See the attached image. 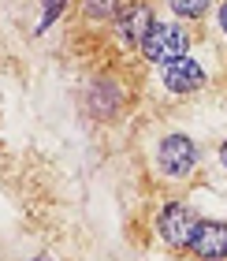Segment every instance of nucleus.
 Here are the masks:
<instances>
[{
  "label": "nucleus",
  "instance_id": "nucleus-1",
  "mask_svg": "<svg viewBox=\"0 0 227 261\" xmlns=\"http://www.w3.org/2000/svg\"><path fill=\"white\" fill-rule=\"evenodd\" d=\"M190 45H194V34H190L183 22H153L146 41L138 45V53L146 56L149 64H172L179 56H190Z\"/></svg>",
  "mask_w": 227,
  "mask_h": 261
},
{
  "label": "nucleus",
  "instance_id": "nucleus-2",
  "mask_svg": "<svg viewBox=\"0 0 227 261\" xmlns=\"http://www.w3.org/2000/svg\"><path fill=\"white\" fill-rule=\"evenodd\" d=\"M153 22L157 19H153V4L149 0H123L119 11L108 19V34H112V41L123 53H130V49H138V45L146 41Z\"/></svg>",
  "mask_w": 227,
  "mask_h": 261
},
{
  "label": "nucleus",
  "instance_id": "nucleus-3",
  "mask_svg": "<svg viewBox=\"0 0 227 261\" xmlns=\"http://www.w3.org/2000/svg\"><path fill=\"white\" fill-rule=\"evenodd\" d=\"M197 224H201V217L186 201H168V205L157 213V235H160V243L168 246V250H186V243L194 239Z\"/></svg>",
  "mask_w": 227,
  "mask_h": 261
},
{
  "label": "nucleus",
  "instance_id": "nucleus-4",
  "mask_svg": "<svg viewBox=\"0 0 227 261\" xmlns=\"http://www.w3.org/2000/svg\"><path fill=\"white\" fill-rule=\"evenodd\" d=\"M157 172L164 179H190L197 172V146L186 135H168L157 149Z\"/></svg>",
  "mask_w": 227,
  "mask_h": 261
},
{
  "label": "nucleus",
  "instance_id": "nucleus-5",
  "mask_svg": "<svg viewBox=\"0 0 227 261\" xmlns=\"http://www.w3.org/2000/svg\"><path fill=\"white\" fill-rule=\"evenodd\" d=\"M186 254L194 261H227V224L223 220H201L194 239L186 243Z\"/></svg>",
  "mask_w": 227,
  "mask_h": 261
},
{
  "label": "nucleus",
  "instance_id": "nucleus-6",
  "mask_svg": "<svg viewBox=\"0 0 227 261\" xmlns=\"http://www.w3.org/2000/svg\"><path fill=\"white\" fill-rule=\"evenodd\" d=\"M160 82H164V90H168V93H175V97H186V93H197L201 86H205L209 75H205V67H201L197 60H190V56H179V60L164 64Z\"/></svg>",
  "mask_w": 227,
  "mask_h": 261
},
{
  "label": "nucleus",
  "instance_id": "nucleus-7",
  "mask_svg": "<svg viewBox=\"0 0 227 261\" xmlns=\"http://www.w3.org/2000/svg\"><path fill=\"white\" fill-rule=\"evenodd\" d=\"M123 101H127V93L119 82L112 79H97V82H90V93H86V109L97 116V120H112V116L123 109Z\"/></svg>",
  "mask_w": 227,
  "mask_h": 261
},
{
  "label": "nucleus",
  "instance_id": "nucleus-8",
  "mask_svg": "<svg viewBox=\"0 0 227 261\" xmlns=\"http://www.w3.org/2000/svg\"><path fill=\"white\" fill-rule=\"evenodd\" d=\"M119 4H123V0H78V11H82V19L86 22H108L116 11H119Z\"/></svg>",
  "mask_w": 227,
  "mask_h": 261
},
{
  "label": "nucleus",
  "instance_id": "nucleus-9",
  "mask_svg": "<svg viewBox=\"0 0 227 261\" xmlns=\"http://www.w3.org/2000/svg\"><path fill=\"white\" fill-rule=\"evenodd\" d=\"M168 8L175 11L179 19L197 22V19H205V11L212 8V0H168Z\"/></svg>",
  "mask_w": 227,
  "mask_h": 261
},
{
  "label": "nucleus",
  "instance_id": "nucleus-10",
  "mask_svg": "<svg viewBox=\"0 0 227 261\" xmlns=\"http://www.w3.org/2000/svg\"><path fill=\"white\" fill-rule=\"evenodd\" d=\"M41 8H45V19L38 22V30H45V27H49V22L60 15V11L67 8V0H41Z\"/></svg>",
  "mask_w": 227,
  "mask_h": 261
},
{
  "label": "nucleus",
  "instance_id": "nucleus-11",
  "mask_svg": "<svg viewBox=\"0 0 227 261\" xmlns=\"http://www.w3.org/2000/svg\"><path fill=\"white\" fill-rule=\"evenodd\" d=\"M216 22H220V30H223V38H227V0L220 4V11H216Z\"/></svg>",
  "mask_w": 227,
  "mask_h": 261
},
{
  "label": "nucleus",
  "instance_id": "nucleus-12",
  "mask_svg": "<svg viewBox=\"0 0 227 261\" xmlns=\"http://www.w3.org/2000/svg\"><path fill=\"white\" fill-rule=\"evenodd\" d=\"M220 164H223V168H227V142H223V146H220Z\"/></svg>",
  "mask_w": 227,
  "mask_h": 261
},
{
  "label": "nucleus",
  "instance_id": "nucleus-13",
  "mask_svg": "<svg viewBox=\"0 0 227 261\" xmlns=\"http://www.w3.org/2000/svg\"><path fill=\"white\" fill-rule=\"evenodd\" d=\"M34 261H49V257H34Z\"/></svg>",
  "mask_w": 227,
  "mask_h": 261
}]
</instances>
